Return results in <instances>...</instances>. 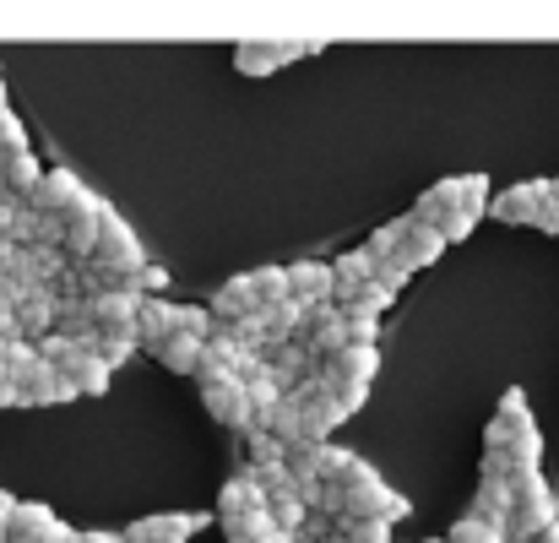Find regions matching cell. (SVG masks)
<instances>
[{
  "mask_svg": "<svg viewBox=\"0 0 559 543\" xmlns=\"http://www.w3.org/2000/svg\"><path fill=\"white\" fill-rule=\"evenodd\" d=\"M337 299V310L348 316V321H380L391 305H396V294H385L380 283H365V288H354V294H332Z\"/></svg>",
  "mask_w": 559,
  "mask_h": 543,
  "instance_id": "obj_19",
  "label": "cell"
},
{
  "mask_svg": "<svg viewBox=\"0 0 559 543\" xmlns=\"http://www.w3.org/2000/svg\"><path fill=\"white\" fill-rule=\"evenodd\" d=\"M424 543H445V539H424Z\"/></svg>",
  "mask_w": 559,
  "mask_h": 543,
  "instance_id": "obj_41",
  "label": "cell"
},
{
  "mask_svg": "<svg viewBox=\"0 0 559 543\" xmlns=\"http://www.w3.org/2000/svg\"><path fill=\"white\" fill-rule=\"evenodd\" d=\"M544 201H549V180H527V185H516V190H500L489 201V217H500V223H533Z\"/></svg>",
  "mask_w": 559,
  "mask_h": 543,
  "instance_id": "obj_11",
  "label": "cell"
},
{
  "mask_svg": "<svg viewBox=\"0 0 559 543\" xmlns=\"http://www.w3.org/2000/svg\"><path fill=\"white\" fill-rule=\"evenodd\" d=\"M506 484H511V517H506V539H511V543H538L559 522L555 489H549L544 468H516V473H506Z\"/></svg>",
  "mask_w": 559,
  "mask_h": 543,
  "instance_id": "obj_1",
  "label": "cell"
},
{
  "mask_svg": "<svg viewBox=\"0 0 559 543\" xmlns=\"http://www.w3.org/2000/svg\"><path fill=\"white\" fill-rule=\"evenodd\" d=\"M489 201H495V190H489V175H462V196H456V212L478 228V217H489Z\"/></svg>",
  "mask_w": 559,
  "mask_h": 543,
  "instance_id": "obj_24",
  "label": "cell"
},
{
  "mask_svg": "<svg viewBox=\"0 0 559 543\" xmlns=\"http://www.w3.org/2000/svg\"><path fill=\"white\" fill-rule=\"evenodd\" d=\"M451 245L440 239V228H424V223H407V234H402V245L391 250V261L413 278V272H424V267H435L440 256H445Z\"/></svg>",
  "mask_w": 559,
  "mask_h": 543,
  "instance_id": "obj_9",
  "label": "cell"
},
{
  "mask_svg": "<svg viewBox=\"0 0 559 543\" xmlns=\"http://www.w3.org/2000/svg\"><path fill=\"white\" fill-rule=\"evenodd\" d=\"M206 528V517H180V511H164V517H136L120 539L126 543H190Z\"/></svg>",
  "mask_w": 559,
  "mask_h": 543,
  "instance_id": "obj_7",
  "label": "cell"
},
{
  "mask_svg": "<svg viewBox=\"0 0 559 543\" xmlns=\"http://www.w3.org/2000/svg\"><path fill=\"white\" fill-rule=\"evenodd\" d=\"M11 511H16V495L0 489V543H5V533H11Z\"/></svg>",
  "mask_w": 559,
  "mask_h": 543,
  "instance_id": "obj_33",
  "label": "cell"
},
{
  "mask_svg": "<svg viewBox=\"0 0 559 543\" xmlns=\"http://www.w3.org/2000/svg\"><path fill=\"white\" fill-rule=\"evenodd\" d=\"M445 543H511V539H506V528H489V522H478V517H462V522L445 533Z\"/></svg>",
  "mask_w": 559,
  "mask_h": 543,
  "instance_id": "obj_27",
  "label": "cell"
},
{
  "mask_svg": "<svg viewBox=\"0 0 559 543\" xmlns=\"http://www.w3.org/2000/svg\"><path fill=\"white\" fill-rule=\"evenodd\" d=\"M549 196H555V201H559V180H549Z\"/></svg>",
  "mask_w": 559,
  "mask_h": 543,
  "instance_id": "obj_39",
  "label": "cell"
},
{
  "mask_svg": "<svg viewBox=\"0 0 559 543\" xmlns=\"http://www.w3.org/2000/svg\"><path fill=\"white\" fill-rule=\"evenodd\" d=\"M201 402H206V413H212L217 424L250 435V391H245L239 375H212V380H201Z\"/></svg>",
  "mask_w": 559,
  "mask_h": 543,
  "instance_id": "obj_4",
  "label": "cell"
},
{
  "mask_svg": "<svg viewBox=\"0 0 559 543\" xmlns=\"http://www.w3.org/2000/svg\"><path fill=\"white\" fill-rule=\"evenodd\" d=\"M175 332H186L195 343H206L212 332H217V321H212V310H201V305H175Z\"/></svg>",
  "mask_w": 559,
  "mask_h": 543,
  "instance_id": "obj_25",
  "label": "cell"
},
{
  "mask_svg": "<svg viewBox=\"0 0 559 543\" xmlns=\"http://www.w3.org/2000/svg\"><path fill=\"white\" fill-rule=\"evenodd\" d=\"M299 55H321V44H239L234 66H239V76H272L277 66H288Z\"/></svg>",
  "mask_w": 559,
  "mask_h": 543,
  "instance_id": "obj_8",
  "label": "cell"
},
{
  "mask_svg": "<svg viewBox=\"0 0 559 543\" xmlns=\"http://www.w3.org/2000/svg\"><path fill=\"white\" fill-rule=\"evenodd\" d=\"M104 212H109V201H104V196H93V190H82V201L71 206L66 234H60V256H66L71 267L93 261V250H98V228H104Z\"/></svg>",
  "mask_w": 559,
  "mask_h": 543,
  "instance_id": "obj_3",
  "label": "cell"
},
{
  "mask_svg": "<svg viewBox=\"0 0 559 543\" xmlns=\"http://www.w3.org/2000/svg\"><path fill=\"white\" fill-rule=\"evenodd\" d=\"M337 543H391V522H337Z\"/></svg>",
  "mask_w": 559,
  "mask_h": 543,
  "instance_id": "obj_29",
  "label": "cell"
},
{
  "mask_svg": "<svg viewBox=\"0 0 559 543\" xmlns=\"http://www.w3.org/2000/svg\"><path fill=\"white\" fill-rule=\"evenodd\" d=\"M201 349H206V343H195V338H186V332H175V338H169V343H158L153 354H158V364H164V369H175V375H195Z\"/></svg>",
  "mask_w": 559,
  "mask_h": 543,
  "instance_id": "obj_21",
  "label": "cell"
},
{
  "mask_svg": "<svg viewBox=\"0 0 559 543\" xmlns=\"http://www.w3.org/2000/svg\"><path fill=\"white\" fill-rule=\"evenodd\" d=\"M212 321L217 327H239V321H250V316H261L255 310V294H250V272H239V278H228L217 294H212Z\"/></svg>",
  "mask_w": 559,
  "mask_h": 543,
  "instance_id": "obj_12",
  "label": "cell"
},
{
  "mask_svg": "<svg viewBox=\"0 0 559 543\" xmlns=\"http://www.w3.org/2000/svg\"><path fill=\"white\" fill-rule=\"evenodd\" d=\"M82 543H126L120 533H82Z\"/></svg>",
  "mask_w": 559,
  "mask_h": 543,
  "instance_id": "obj_37",
  "label": "cell"
},
{
  "mask_svg": "<svg viewBox=\"0 0 559 543\" xmlns=\"http://www.w3.org/2000/svg\"><path fill=\"white\" fill-rule=\"evenodd\" d=\"M44 180V164L33 158V153H16V158H0V196L5 201H33V190Z\"/></svg>",
  "mask_w": 559,
  "mask_h": 543,
  "instance_id": "obj_15",
  "label": "cell"
},
{
  "mask_svg": "<svg viewBox=\"0 0 559 543\" xmlns=\"http://www.w3.org/2000/svg\"><path fill=\"white\" fill-rule=\"evenodd\" d=\"M49 543H82V533H76V528H66V522H60V528H55V539Z\"/></svg>",
  "mask_w": 559,
  "mask_h": 543,
  "instance_id": "obj_36",
  "label": "cell"
},
{
  "mask_svg": "<svg viewBox=\"0 0 559 543\" xmlns=\"http://www.w3.org/2000/svg\"><path fill=\"white\" fill-rule=\"evenodd\" d=\"M277 462H288V446L272 440L266 429H250V468H277Z\"/></svg>",
  "mask_w": 559,
  "mask_h": 543,
  "instance_id": "obj_28",
  "label": "cell"
},
{
  "mask_svg": "<svg viewBox=\"0 0 559 543\" xmlns=\"http://www.w3.org/2000/svg\"><path fill=\"white\" fill-rule=\"evenodd\" d=\"M500 418H506V424H533V413H527V397H522V386H511V391L500 397Z\"/></svg>",
  "mask_w": 559,
  "mask_h": 543,
  "instance_id": "obj_31",
  "label": "cell"
},
{
  "mask_svg": "<svg viewBox=\"0 0 559 543\" xmlns=\"http://www.w3.org/2000/svg\"><path fill=\"white\" fill-rule=\"evenodd\" d=\"M60 375H66V380L76 386V397H104V391H109V375H115V369H104V364L93 359V354H76V359L66 364Z\"/></svg>",
  "mask_w": 559,
  "mask_h": 543,
  "instance_id": "obj_20",
  "label": "cell"
},
{
  "mask_svg": "<svg viewBox=\"0 0 559 543\" xmlns=\"http://www.w3.org/2000/svg\"><path fill=\"white\" fill-rule=\"evenodd\" d=\"M533 228H544V234H559V201L549 196L544 206H538V217H533Z\"/></svg>",
  "mask_w": 559,
  "mask_h": 543,
  "instance_id": "obj_32",
  "label": "cell"
},
{
  "mask_svg": "<svg viewBox=\"0 0 559 543\" xmlns=\"http://www.w3.org/2000/svg\"><path fill=\"white\" fill-rule=\"evenodd\" d=\"M288 468H294V473H310V479H321V484H337V479L354 468V451H343L337 440H316V446L288 451Z\"/></svg>",
  "mask_w": 559,
  "mask_h": 543,
  "instance_id": "obj_6",
  "label": "cell"
},
{
  "mask_svg": "<svg viewBox=\"0 0 559 543\" xmlns=\"http://www.w3.org/2000/svg\"><path fill=\"white\" fill-rule=\"evenodd\" d=\"M175 338V305L169 299H142L136 305V349L147 343V349H158V343H169Z\"/></svg>",
  "mask_w": 559,
  "mask_h": 543,
  "instance_id": "obj_16",
  "label": "cell"
},
{
  "mask_svg": "<svg viewBox=\"0 0 559 543\" xmlns=\"http://www.w3.org/2000/svg\"><path fill=\"white\" fill-rule=\"evenodd\" d=\"M0 109H5V82H0Z\"/></svg>",
  "mask_w": 559,
  "mask_h": 543,
  "instance_id": "obj_40",
  "label": "cell"
},
{
  "mask_svg": "<svg viewBox=\"0 0 559 543\" xmlns=\"http://www.w3.org/2000/svg\"><path fill=\"white\" fill-rule=\"evenodd\" d=\"M82 190L87 185L76 180L71 169H44V180H38V190H33V217H55V223H66L71 217V206L82 201Z\"/></svg>",
  "mask_w": 559,
  "mask_h": 543,
  "instance_id": "obj_5",
  "label": "cell"
},
{
  "mask_svg": "<svg viewBox=\"0 0 559 543\" xmlns=\"http://www.w3.org/2000/svg\"><path fill=\"white\" fill-rule=\"evenodd\" d=\"M16 327H22L27 343L49 338V332H55V288H27V294L16 299Z\"/></svg>",
  "mask_w": 559,
  "mask_h": 543,
  "instance_id": "obj_14",
  "label": "cell"
},
{
  "mask_svg": "<svg viewBox=\"0 0 559 543\" xmlns=\"http://www.w3.org/2000/svg\"><path fill=\"white\" fill-rule=\"evenodd\" d=\"M538 543H559V522H555V528H549V533H544V539H538Z\"/></svg>",
  "mask_w": 559,
  "mask_h": 543,
  "instance_id": "obj_38",
  "label": "cell"
},
{
  "mask_svg": "<svg viewBox=\"0 0 559 543\" xmlns=\"http://www.w3.org/2000/svg\"><path fill=\"white\" fill-rule=\"evenodd\" d=\"M131 354H136V338H98L93 343V359L104 364V369H120Z\"/></svg>",
  "mask_w": 559,
  "mask_h": 543,
  "instance_id": "obj_30",
  "label": "cell"
},
{
  "mask_svg": "<svg viewBox=\"0 0 559 543\" xmlns=\"http://www.w3.org/2000/svg\"><path fill=\"white\" fill-rule=\"evenodd\" d=\"M250 294H255V310H272L288 299V267H255L250 272Z\"/></svg>",
  "mask_w": 559,
  "mask_h": 543,
  "instance_id": "obj_23",
  "label": "cell"
},
{
  "mask_svg": "<svg viewBox=\"0 0 559 543\" xmlns=\"http://www.w3.org/2000/svg\"><path fill=\"white\" fill-rule=\"evenodd\" d=\"M0 408H22V391L11 380H0Z\"/></svg>",
  "mask_w": 559,
  "mask_h": 543,
  "instance_id": "obj_34",
  "label": "cell"
},
{
  "mask_svg": "<svg viewBox=\"0 0 559 543\" xmlns=\"http://www.w3.org/2000/svg\"><path fill=\"white\" fill-rule=\"evenodd\" d=\"M337 288H332V267L326 261H294L288 267V299L299 305V310H316V305H326Z\"/></svg>",
  "mask_w": 559,
  "mask_h": 543,
  "instance_id": "obj_10",
  "label": "cell"
},
{
  "mask_svg": "<svg viewBox=\"0 0 559 543\" xmlns=\"http://www.w3.org/2000/svg\"><path fill=\"white\" fill-rule=\"evenodd\" d=\"M467 517H478L489 528H506V517H511V484L506 479H478V495H473Z\"/></svg>",
  "mask_w": 559,
  "mask_h": 543,
  "instance_id": "obj_18",
  "label": "cell"
},
{
  "mask_svg": "<svg viewBox=\"0 0 559 543\" xmlns=\"http://www.w3.org/2000/svg\"><path fill=\"white\" fill-rule=\"evenodd\" d=\"M16 153H33V142H27V126L11 115V104L0 109V158H16Z\"/></svg>",
  "mask_w": 559,
  "mask_h": 543,
  "instance_id": "obj_26",
  "label": "cell"
},
{
  "mask_svg": "<svg viewBox=\"0 0 559 543\" xmlns=\"http://www.w3.org/2000/svg\"><path fill=\"white\" fill-rule=\"evenodd\" d=\"M326 267H332V288H337V294H354V288L370 283V256H365V250H343V256L326 261Z\"/></svg>",
  "mask_w": 559,
  "mask_h": 543,
  "instance_id": "obj_22",
  "label": "cell"
},
{
  "mask_svg": "<svg viewBox=\"0 0 559 543\" xmlns=\"http://www.w3.org/2000/svg\"><path fill=\"white\" fill-rule=\"evenodd\" d=\"M93 261L109 267V272H120V278H136V272L147 267V250H142L136 228H131L115 206L104 212V228H98V250H93Z\"/></svg>",
  "mask_w": 559,
  "mask_h": 543,
  "instance_id": "obj_2",
  "label": "cell"
},
{
  "mask_svg": "<svg viewBox=\"0 0 559 543\" xmlns=\"http://www.w3.org/2000/svg\"><path fill=\"white\" fill-rule=\"evenodd\" d=\"M55 528H60V517H55L49 506H38V500H16L5 543H49L55 539Z\"/></svg>",
  "mask_w": 559,
  "mask_h": 543,
  "instance_id": "obj_13",
  "label": "cell"
},
{
  "mask_svg": "<svg viewBox=\"0 0 559 543\" xmlns=\"http://www.w3.org/2000/svg\"><path fill=\"white\" fill-rule=\"evenodd\" d=\"M456 196H462V180L451 175V180L429 185V190L413 201V212H407V217H413V223H424V228H440V223H445V212L456 206Z\"/></svg>",
  "mask_w": 559,
  "mask_h": 543,
  "instance_id": "obj_17",
  "label": "cell"
},
{
  "mask_svg": "<svg viewBox=\"0 0 559 543\" xmlns=\"http://www.w3.org/2000/svg\"><path fill=\"white\" fill-rule=\"evenodd\" d=\"M250 543H294V539H288L283 528H261V533H255V539H250Z\"/></svg>",
  "mask_w": 559,
  "mask_h": 543,
  "instance_id": "obj_35",
  "label": "cell"
}]
</instances>
